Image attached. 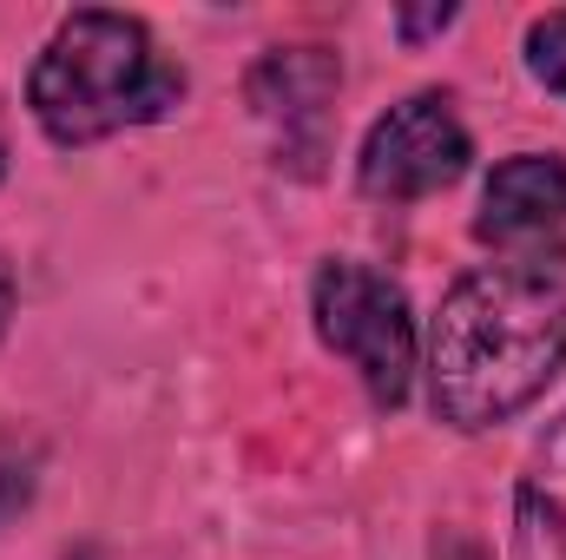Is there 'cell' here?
<instances>
[{
	"mask_svg": "<svg viewBox=\"0 0 566 560\" xmlns=\"http://www.w3.org/2000/svg\"><path fill=\"white\" fill-rule=\"evenodd\" d=\"M566 363V278L481 265L434 310L428 330V403L448 428L514 422Z\"/></svg>",
	"mask_w": 566,
	"mask_h": 560,
	"instance_id": "6da1fadb",
	"label": "cell"
},
{
	"mask_svg": "<svg viewBox=\"0 0 566 560\" xmlns=\"http://www.w3.org/2000/svg\"><path fill=\"white\" fill-rule=\"evenodd\" d=\"M178 100L185 73L151 46L145 20L113 7L66 13L27 80V106L53 145H99L126 126H151Z\"/></svg>",
	"mask_w": 566,
	"mask_h": 560,
	"instance_id": "7a4b0ae2",
	"label": "cell"
},
{
	"mask_svg": "<svg viewBox=\"0 0 566 560\" xmlns=\"http://www.w3.org/2000/svg\"><path fill=\"white\" fill-rule=\"evenodd\" d=\"M316 336L363 376L376 409H402L416 390V317L409 290L356 258H329L310 290Z\"/></svg>",
	"mask_w": 566,
	"mask_h": 560,
	"instance_id": "3957f363",
	"label": "cell"
},
{
	"mask_svg": "<svg viewBox=\"0 0 566 560\" xmlns=\"http://www.w3.org/2000/svg\"><path fill=\"white\" fill-rule=\"evenodd\" d=\"M474 158V139L454 113L448 93H409L402 106H389L356 158V185L369 198H389V205H416L428 191H448Z\"/></svg>",
	"mask_w": 566,
	"mask_h": 560,
	"instance_id": "277c9868",
	"label": "cell"
},
{
	"mask_svg": "<svg viewBox=\"0 0 566 560\" xmlns=\"http://www.w3.org/2000/svg\"><path fill=\"white\" fill-rule=\"evenodd\" d=\"M474 238L514 271L566 265V158L560 152H514L481 185Z\"/></svg>",
	"mask_w": 566,
	"mask_h": 560,
	"instance_id": "5b68a950",
	"label": "cell"
},
{
	"mask_svg": "<svg viewBox=\"0 0 566 560\" xmlns=\"http://www.w3.org/2000/svg\"><path fill=\"white\" fill-rule=\"evenodd\" d=\"M343 86V66L323 46H296V53H271L251 73V106L264 126H277L283 152H303V165L323 152L329 133V100Z\"/></svg>",
	"mask_w": 566,
	"mask_h": 560,
	"instance_id": "8992f818",
	"label": "cell"
},
{
	"mask_svg": "<svg viewBox=\"0 0 566 560\" xmlns=\"http://www.w3.org/2000/svg\"><path fill=\"white\" fill-rule=\"evenodd\" d=\"M527 535H547L566 554V416L541 442V468H534V488H527Z\"/></svg>",
	"mask_w": 566,
	"mask_h": 560,
	"instance_id": "52a82bcc",
	"label": "cell"
},
{
	"mask_svg": "<svg viewBox=\"0 0 566 560\" xmlns=\"http://www.w3.org/2000/svg\"><path fill=\"white\" fill-rule=\"evenodd\" d=\"M521 53H527V73H534L547 93H560V100H566V7L541 13V20H527Z\"/></svg>",
	"mask_w": 566,
	"mask_h": 560,
	"instance_id": "ba28073f",
	"label": "cell"
},
{
	"mask_svg": "<svg viewBox=\"0 0 566 560\" xmlns=\"http://www.w3.org/2000/svg\"><path fill=\"white\" fill-rule=\"evenodd\" d=\"M33 468H40V455L20 448V435H0V528L33 501Z\"/></svg>",
	"mask_w": 566,
	"mask_h": 560,
	"instance_id": "9c48e42d",
	"label": "cell"
},
{
	"mask_svg": "<svg viewBox=\"0 0 566 560\" xmlns=\"http://www.w3.org/2000/svg\"><path fill=\"white\" fill-rule=\"evenodd\" d=\"M448 20H454V7H428V13H402L396 27H402L409 40H422V33H434V27H448Z\"/></svg>",
	"mask_w": 566,
	"mask_h": 560,
	"instance_id": "30bf717a",
	"label": "cell"
},
{
	"mask_svg": "<svg viewBox=\"0 0 566 560\" xmlns=\"http://www.w3.org/2000/svg\"><path fill=\"white\" fill-rule=\"evenodd\" d=\"M7 317H13V271L0 265V330H7Z\"/></svg>",
	"mask_w": 566,
	"mask_h": 560,
	"instance_id": "8fae6325",
	"label": "cell"
},
{
	"mask_svg": "<svg viewBox=\"0 0 566 560\" xmlns=\"http://www.w3.org/2000/svg\"><path fill=\"white\" fill-rule=\"evenodd\" d=\"M0 178H7V133H0Z\"/></svg>",
	"mask_w": 566,
	"mask_h": 560,
	"instance_id": "7c38bea8",
	"label": "cell"
},
{
	"mask_svg": "<svg viewBox=\"0 0 566 560\" xmlns=\"http://www.w3.org/2000/svg\"><path fill=\"white\" fill-rule=\"evenodd\" d=\"M73 560H99V554H73Z\"/></svg>",
	"mask_w": 566,
	"mask_h": 560,
	"instance_id": "4fadbf2b",
	"label": "cell"
}]
</instances>
